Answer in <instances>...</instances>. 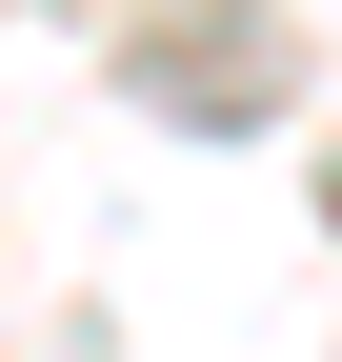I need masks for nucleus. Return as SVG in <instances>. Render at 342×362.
I'll list each match as a JSON object with an SVG mask.
<instances>
[{
    "mask_svg": "<svg viewBox=\"0 0 342 362\" xmlns=\"http://www.w3.org/2000/svg\"><path fill=\"white\" fill-rule=\"evenodd\" d=\"M282 81H302V40H282V21H222V0H201V21H141V101L201 121V141L282 121Z\"/></svg>",
    "mask_w": 342,
    "mask_h": 362,
    "instance_id": "1",
    "label": "nucleus"
}]
</instances>
